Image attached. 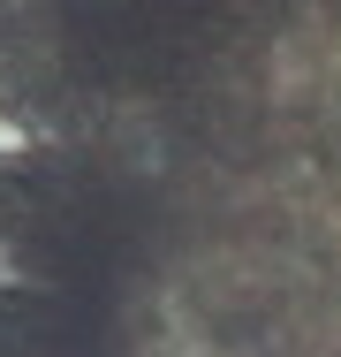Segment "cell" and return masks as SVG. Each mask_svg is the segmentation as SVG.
<instances>
[{"label":"cell","instance_id":"1","mask_svg":"<svg viewBox=\"0 0 341 357\" xmlns=\"http://www.w3.org/2000/svg\"><path fill=\"white\" fill-rule=\"evenodd\" d=\"M235 15L243 0H15L0 15V122L91 137L114 107L182 84Z\"/></svg>","mask_w":341,"mask_h":357}]
</instances>
